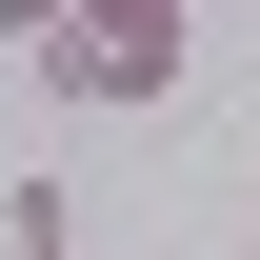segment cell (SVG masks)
<instances>
[{
    "instance_id": "cell-1",
    "label": "cell",
    "mask_w": 260,
    "mask_h": 260,
    "mask_svg": "<svg viewBox=\"0 0 260 260\" xmlns=\"http://www.w3.org/2000/svg\"><path fill=\"white\" fill-rule=\"evenodd\" d=\"M180 40H200V0H80L20 80L60 100V120H160V100H180Z\"/></svg>"
},
{
    "instance_id": "cell-2",
    "label": "cell",
    "mask_w": 260,
    "mask_h": 260,
    "mask_svg": "<svg viewBox=\"0 0 260 260\" xmlns=\"http://www.w3.org/2000/svg\"><path fill=\"white\" fill-rule=\"evenodd\" d=\"M0 260H80V200H60V180H40V160H20V180H0Z\"/></svg>"
},
{
    "instance_id": "cell-3",
    "label": "cell",
    "mask_w": 260,
    "mask_h": 260,
    "mask_svg": "<svg viewBox=\"0 0 260 260\" xmlns=\"http://www.w3.org/2000/svg\"><path fill=\"white\" fill-rule=\"evenodd\" d=\"M80 20V0H0V60H40V40H60Z\"/></svg>"
},
{
    "instance_id": "cell-4",
    "label": "cell",
    "mask_w": 260,
    "mask_h": 260,
    "mask_svg": "<svg viewBox=\"0 0 260 260\" xmlns=\"http://www.w3.org/2000/svg\"><path fill=\"white\" fill-rule=\"evenodd\" d=\"M220 20H260V0H220Z\"/></svg>"
}]
</instances>
